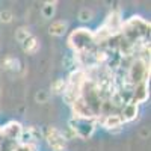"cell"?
<instances>
[{
    "instance_id": "cell-9",
    "label": "cell",
    "mask_w": 151,
    "mask_h": 151,
    "mask_svg": "<svg viewBox=\"0 0 151 151\" xmlns=\"http://www.w3.org/2000/svg\"><path fill=\"white\" fill-rule=\"evenodd\" d=\"M29 36H30V32H29L27 27H20V29L15 30V40H17L20 44H21L24 40H27Z\"/></svg>"
},
{
    "instance_id": "cell-3",
    "label": "cell",
    "mask_w": 151,
    "mask_h": 151,
    "mask_svg": "<svg viewBox=\"0 0 151 151\" xmlns=\"http://www.w3.org/2000/svg\"><path fill=\"white\" fill-rule=\"evenodd\" d=\"M21 132H23V125L17 121H11L2 129V136L9 141H17L21 134Z\"/></svg>"
},
{
    "instance_id": "cell-11",
    "label": "cell",
    "mask_w": 151,
    "mask_h": 151,
    "mask_svg": "<svg viewBox=\"0 0 151 151\" xmlns=\"http://www.w3.org/2000/svg\"><path fill=\"white\" fill-rule=\"evenodd\" d=\"M12 18H14V15H12V12H11V11L5 9V11L0 12V21H2V23H11Z\"/></svg>"
},
{
    "instance_id": "cell-7",
    "label": "cell",
    "mask_w": 151,
    "mask_h": 151,
    "mask_svg": "<svg viewBox=\"0 0 151 151\" xmlns=\"http://www.w3.org/2000/svg\"><path fill=\"white\" fill-rule=\"evenodd\" d=\"M3 68L5 70H9V71H18L20 70V62L14 56H8L3 60Z\"/></svg>"
},
{
    "instance_id": "cell-10",
    "label": "cell",
    "mask_w": 151,
    "mask_h": 151,
    "mask_svg": "<svg viewBox=\"0 0 151 151\" xmlns=\"http://www.w3.org/2000/svg\"><path fill=\"white\" fill-rule=\"evenodd\" d=\"M55 5H56V3H52V5L47 3V5L42 8V14H44L45 18H52V15L55 14Z\"/></svg>"
},
{
    "instance_id": "cell-5",
    "label": "cell",
    "mask_w": 151,
    "mask_h": 151,
    "mask_svg": "<svg viewBox=\"0 0 151 151\" xmlns=\"http://www.w3.org/2000/svg\"><path fill=\"white\" fill-rule=\"evenodd\" d=\"M21 45H23V50L26 53H36L38 48H40V42H38V40L33 35H30L27 40H24L21 42Z\"/></svg>"
},
{
    "instance_id": "cell-13",
    "label": "cell",
    "mask_w": 151,
    "mask_h": 151,
    "mask_svg": "<svg viewBox=\"0 0 151 151\" xmlns=\"http://www.w3.org/2000/svg\"><path fill=\"white\" fill-rule=\"evenodd\" d=\"M35 100H36L38 103H45L47 100H48V94L45 91H40V92L35 95Z\"/></svg>"
},
{
    "instance_id": "cell-6",
    "label": "cell",
    "mask_w": 151,
    "mask_h": 151,
    "mask_svg": "<svg viewBox=\"0 0 151 151\" xmlns=\"http://www.w3.org/2000/svg\"><path fill=\"white\" fill-rule=\"evenodd\" d=\"M67 32V23L65 21H55L50 26V33L55 36H62Z\"/></svg>"
},
{
    "instance_id": "cell-12",
    "label": "cell",
    "mask_w": 151,
    "mask_h": 151,
    "mask_svg": "<svg viewBox=\"0 0 151 151\" xmlns=\"http://www.w3.org/2000/svg\"><path fill=\"white\" fill-rule=\"evenodd\" d=\"M79 18L82 20V21H89L91 18H92V12L89 11V9H82L80 11V14H79Z\"/></svg>"
},
{
    "instance_id": "cell-2",
    "label": "cell",
    "mask_w": 151,
    "mask_h": 151,
    "mask_svg": "<svg viewBox=\"0 0 151 151\" xmlns=\"http://www.w3.org/2000/svg\"><path fill=\"white\" fill-rule=\"evenodd\" d=\"M45 137H47V142H48L50 147H52L53 151H65L67 139H65V134L60 130H58L56 127H48V130L45 133Z\"/></svg>"
},
{
    "instance_id": "cell-1",
    "label": "cell",
    "mask_w": 151,
    "mask_h": 151,
    "mask_svg": "<svg viewBox=\"0 0 151 151\" xmlns=\"http://www.w3.org/2000/svg\"><path fill=\"white\" fill-rule=\"evenodd\" d=\"M70 44L73 45L74 52H86V50H92L95 47L94 42V33L88 29H77L74 30L70 36Z\"/></svg>"
},
{
    "instance_id": "cell-4",
    "label": "cell",
    "mask_w": 151,
    "mask_h": 151,
    "mask_svg": "<svg viewBox=\"0 0 151 151\" xmlns=\"http://www.w3.org/2000/svg\"><path fill=\"white\" fill-rule=\"evenodd\" d=\"M137 115V104H124V107L119 110V116L122 118L124 124L136 119Z\"/></svg>"
},
{
    "instance_id": "cell-8",
    "label": "cell",
    "mask_w": 151,
    "mask_h": 151,
    "mask_svg": "<svg viewBox=\"0 0 151 151\" xmlns=\"http://www.w3.org/2000/svg\"><path fill=\"white\" fill-rule=\"evenodd\" d=\"M65 88H67V80L58 79V80L52 85V91H53V94H64Z\"/></svg>"
}]
</instances>
